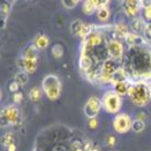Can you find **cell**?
<instances>
[{"label":"cell","mask_w":151,"mask_h":151,"mask_svg":"<svg viewBox=\"0 0 151 151\" xmlns=\"http://www.w3.org/2000/svg\"><path fill=\"white\" fill-rule=\"evenodd\" d=\"M128 96L136 106H145L147 105L151 100L150 87H148L146 83L140 82L136 83L132 87H129Z\"/></svg>","instance_id":"6da1fadb"},{"label":"cell","mask_w":151,"mask_h":151,"mask_svg":"<svg viewBox=\"0 0 151 151\" xmlns=\"http://www.w3.org/2000/svg\"><path fill=\"white\" fill-rule=\"evenodd\" d=\"M43 91L50 101H55L60 96L61 83L59 78L55 75H48L43 79L42 82Z\"/></svg>","instance_id":"7a4b0ae2"},{"label":"cell","mask_w":151,"mask_h":151,"mask_svg":"<svg viewBox=\"0 0 151 151\" xmlns=\"http://www.w3.org/2000/svg\"><path fill=\"white\" fill-rule=\"evenodd\" d=\"M102 106L110 114H116L122 107V99L114 91H109L103 95Z\"/></svg>","instance_id":"3957f363"},{"label":"cell","mask_w":151,"mask_h":151,"mask_svg":"<svg viewBox=\"0 0 151 151\" xmlns=\"http://www.w3.org/2000/svg\"><path fill=\"white\" fill-rule=\"evenodd\" d=\"M132 118L129 117V115L125 113L118 114L115 116L113 121V127L114 130L117 134H126L132 129Z\"/></svg>","instance_id":"277c9868"},{"label":"cell","mask_w":151,"mask_h":151,"mask_svg":"<svg viewBox=\"0 0 151 151\" xmlns=\"http://www.w3.org/2000/svg\"><path fill=\"white\" fill-rule=\"evenodd\" d=\"M101 106H102V101H100V99H98L96 96H91V98H89V100H88L87 102H86L84 107H83L84 115L89 119L95 118L96 115L100 113Z\"/></svg>","instance_id":"5b68a950"},{"label":"cell","mask_w":151,"mask_h":151,"mask_svg":"<svg viewBox=\"0 0 151 151\" xmlns=\"http://www.w3.org/2000/svg\"><path fill=\"white\" fill-rule=\"evenodd\" d=\"M107 52L112 59H121L124 53V46L119 41L113 40L107 43Z\"/></svg>","instance_id":"8992f818"},{"label":"cell","mask_w":151,"mask_h":151,"mask_svg":"<svg viewBox=\"0 0 151 151\" xmlns=\"http://www.w3.org/2000/svg\"><path fill=\"white\" fill-rule=\"evenodd\" d=\"M116 71L115 69V64L113 59H109L103 64L102 67V73H101V79L103 82H112L114 72Z\"/></svg>","instance_id":"52a82bcc"},{"label":"cell","mask_w":151,"mask_h":151,"mask_svg":"<svg viewBox=\"0 0 151 151\" xmlns=\"http://www.w3.org/2000/svg\"><path fill=\"white\" fill-rule=\"evenodd\" d=\"M2 115L10 124H17L19 121V111L17 109V106L14 105L7 106L2 112Z\"/></svg>","instance_id":"ba28073f"},{"label":"cell","mask_w":151,"mask_h":151,"mask_svg":"<svg viewBox=\"0 0 151 151\" xmlns=\"http://www.w3.org/2000/svg\"><path fill=\"white\" fill-rule=\"evenodd\" d=\"M139 1L136 0H128V1H124L123 2V8L125 10V13L128 15V17H134L136 15V13L139 10L140 6Z\"/></svg>","instance_id":"9c48e42d"},{"label":"cell","mask_w":151,"mask_h":151,"mask_svg":"<svg viewBox=\"0 0 151 151\" xmlns=\"http://www.w3.org/2000/svg\"><path fill=\"white\" fill-rule=\"evenodd\" d=\"M23 58L30 60H38V48L34 44L27 46L23 53Z\"/></svg>","instance_id":"30bf717a"},{"label":"cell","mask_w":151,"mask_h":151,"mask_svg":"<svg viewBox=\"0 0 151 151\" xmlns=\"http://www.w3.org/2000/svg\"><path fill=\"white\" fill-rule=\"evenodd\" d=\"M82 11L83 13H86L87 15H90L92 13H94L95 11H98L95 0H87V1H84L82 4Z\"/></svg>","instance_id":"8fae6325"},{"label":"cell","mask_w":151,"mask_h":151,"mask_svg":"<svg viewBox=\"0 0 151 151\" xmlns=\"http://www.w3.org/2000/svg\"><path fill=\"white\" fill-rule=\"evenodd\" d=\"M49 44V38L44 34H38L34 38V45L38 49H44L46 48Z\"/></svg>","instance_id":"7c38bea8"},{"label":"cell","mask_w":151,"mask_h":151,"mask_svg":"<svg viewBox=\"0 0 151 151\" xmlns=\"http://www.w3.org/2000/svg\"><path fill=\"white\" fill-rule=\"evenodd\" d=\"M129 91V86L127 84V82H118L114 84V92L119 96H124V95L128 94Z\"/></svg>","instance_id":"4fadbf2b"},{"label":"cell","mask_w":151,"mask_h":151,"mask_svg":"<svg viewBox=\"0 0 151 151\" xmlns=\"http://www.w3.org/2000/svg\"><path fill=\"white\" fill-rule=\"evenodd\" d=\"M91 65H92V61H91L90 57L87 55V50L83 49L81 58H80V68L82 69L83 71H88L91 68Z\"/></svg>","instance_id":"5bb4252c"},{"label":"cell","mask_w":151,"mask_h":151,"mask_svg":"<svg viewBox=\"0 0 151 151\" xmlns=\"http://www.w3.org/2000/svg\"><path fill=\"white\" fill-rule=\"evenodd\" d=\"M146 24H147V23H145L142 19H140V18H136V19L132 20V31H135V33H136V34H138V33H144Z\"/></svg>","instance_id":"9a60e30c"},{"label":"cell","mask_w":151,"mask_h":151,"mask_svg":"<svg viewBox=\"0 0 151 151\" xmlns=\"http://www.w3.org/2000/svg\"><path fill=\"white\" fill-rule=\"evenodd\" d=\"M127 80V75L123 69H116V71L114 72L113 78H112V82L115 83L118 82H125Z\"/></svg>","instance_id":"2e32d148"},{"label":"cell","mask_w":151,"mask_h":151,"mask_svg":"<svg viewBox=\"0 0 151 151\" xmlns=\"http://www.w3.org/2000/svg\"><path fill=\"white\" fill-rule=\"evenodd\" d=\"M102 43V36L99 35L98 33H92V34L87 38V46H98Z\"/></svg>","instance_id":"e0dca14e"},{"label":"cell","mask_w":151,"mask_h":151,"mask_svg":"<svg viewBox=\"0 0 151 151\" xmlns=\"http://www.w3.org/2000/svg\"><path fill=\"white\" fill-rule=\"evenodd\" d=\"M24 59V58H23ZM38 60H30V59H24V70L27 73H33L37 69Z\"/></svg>","instance_id":"ac0fdd59"},{"label":"cell","mask_w":151,"mask_h":151,"mask_svg":"<svg viewBox=\"0 0 151 151\" xmlns=\"http://www.w3.org/2000/svg\"><path fill=\"white\" fill-rule=\"evenodd\" d=\"M125 40H126L127 44H129V45H138V44L142 43V38L136 33H128L127 36L125 37Z\"/></svg>","instance_id":"d6986e66"},{"label":"cell","mask_w":151,"mask_h":151,"mask_svg":"<svg viewBox=\"0 0 151 151\" xmlns=\"http://www.w3.org/2000/svg\"><path fill=\"white\" fill-rule=\"evenodd\" d=\"M93 29H94V27H93L92 24L83 23L82 27H81V30H80V33L78 35H79L80 37H82V38L89 37V36L92 34V32H93Z\"/></svg>","instance_id":"ffe728a7"},{"label":"cell","mask_w":151,"mask_h":151,"mask_svg":"<svg viewBox=\"0 0 151 151\" xmlns=\"http://www.w3.org/2000/svg\"><path fill=\"white\" fill-rule=\"evenodd\" d=\"M115 33H116L119 37H126L127 36V34H128V27H127V25L126 24H124V23H117L116 25H115Z\"/></svg>","instance_id":"44dd1931"},{"label":"cell","mask_w":151,"mask_h":151,"mask_svg":"<svg viewBox=\"0 0 151 151\" xmlns=\"http://www.w3.org/2000/svg\"><path fill=\"white\" fill-rule=\"evenodd\" d=\"M110 15H111V12L107 7L98 9V11H96V17H98V19L100 20V21H103V22L107 21L109 18H110Z\"/></svg>","instance_id":"7402d4cb"},{"label":"cell","mask_w":151,"mask_h":151,"mask_svg":"<svg viewBox=\"0 0 151 151\" xmlns=\"http://www.w3.org/2000/svg\"><path fill=\"white\" fill-rule=\"evenodd\" d=\"M29 96H30L31 101L37 102L42 96V90L38 87H33L30 90V94H29Z\"/></svg>","instance_id":"603a6c76"},{"label":"cell","mask_w":151,"mask_h":151,"mask_svg":"<svg viewBox=\"0 0 151 151\" xmlns=\"http://www.w3.org/2000/svg\"><path fill=\"white\" fill-rule=\"evenodd\" d=\"M27 80H29V77H27V73L25 71H20L15 76V81L18 82L19 86H25L27 83Z\"/></svg>","instance_id":"cb8c5ba5"},{"label":"cell","mask_w":151,"mask_h":151,"mask_svg":"<svg viewBox=\"0 0 151 151\" xmlns=\"http://www.w3.org/2000/svg\"><path fill=\"white\" fill-rule=\"evenodd\" d=\"M145 127H146V125H145L144 121H139V119H135V121H132V129L135 132H142V130L145 129Z\"/></svg>","instance_id":"d4e9b609"},{"label":"cell","mask_w":151,"mask_h":151,"mask_svg":"<svg viewBox=\"0 0 151 151\" xmlns=\"http://www.w3.org/2000/svg\"><path fill=\"white\" fill-rule=\"evenodd\" d=\"M52 55L55 58H61L64 55V47L60 44H56L52 47Z\"/></svg>","instance_id":"484cf974"},{"label":"cell","mask_w":151,"mask_h":151,"mask_svg":"<svg viewBox=\"0 0 151 151\" xmlns=\"http://www.w3.org/2000/svg\"><path fill=\"white\" fill-rule=\"evenodd\" d=\"M82 25H83V23L81 22L80 20H75V21L71 23V25H70V30H71L72 34H76V35L79 34Z\"/></svg>","instance_id":"4316f807"},{"label":"cell","mask_w":151,"mask_h":151,"mask_svg":"<svg viewBox=\"0 0 151 151\" xmlns=\"http://www.w3.org/2000/svg\"><path fill=\"white\" fill-rule=\"evenodd\" d=\"M2 144H4V146L6 148H8L9 146L14 144V136H13V134L7 132L4 136V138H2Z\"/></svg>","instance_id":"83f0119b"},{"label":"cell","mask_w":151,"mask_h":151,"mask_svg":"<svg viewBox=\"0 0 151 151\" xmlns=\"http://www.w3.org/2000/svg\"><path fill=\"white\" fill-rule=\"evenodd\" d=\"M71 151H86L84 149V142L80 140H76L71 144Z\"/></svg>","instance_id":"f1b7e54d"},{"label":"cell","mask_w":151,"mask_h":151,"mask_svg":"<svg viewBox=\"0 0 151 151\" xmlns=\"http://www.w3.org/2000/svg\"><path fill=\"white\" fill-rule=\"evenodd\" d=\"M79 2H80L79 0H63V1H61V4H64V7L68 8V9L75 8Z\"/></svg>","instance_id":"f546056e"},{"label":"cell","mask_w":151,"mask_h":151,"mask_svg":"<svg viewBox=\"0 0 151 151\" xmlns=\"http://www.w3.org/2000/svg\"><path fill=\"white\" fill-rule=\"evenodd\" d=\"M105 142L110 148H113L115 146V144H116V137L114 136V135H109V136L106 137Z\"/></svg>","instance_id":"4dcf8cb0"},{"label":"cell","mask_w":151,"mask_h":151,"mask_svg":"<svg viewBox=\"0 0 151 151\" xmlns=\"http://www.w3.org/2000/svg\"><path fill=\"white\" fill-rule=\"evenodd\" d=\"M144 34H145V37L147 38L148 41H151V23H147L146 24Z\"/></svg>","instance_id":"1f68e13d"},{"label":"cell","mask_w":151,"mask_h":151,"mask_svg":"<svg viewBox=\"0 0 151 151\" xmlns=\"http://www.w3.org/2000/svg\"><path fill=\"white\" fill-rule=\"evenodd\" d=\"M12 100H13V102H14L15 104H18V103H20L23 100V94L21 93V92H17V93H13Z\"/></svg>","instance_id":"d6a6232c"},{"label":"cell","mask_w":151,"mask_h":151,"mask_svg":"<svg viewBox=\"0 0 151 151\" xmlns=\"http://www.w3.org/2000/svg\"><path fill=\"white\" fill-rule=\"evenodd\" d=\"M19 84H18V82L17 81H13V82L10 83V86H9V90H10V92H14V93H17L18 92V90H19Z\"/></svg>","instance_id":"836d02e7"},{"label":"cell","mask_w":151,"mask_h":151,"mask_svg":"<svg viewBox=\"0 0 151 151\" xmlns=\"http://www.w3.org/2000/svg\"><path fill=\"white\" fill-rule=\"evenodd\" d=\"M109 2H110L109 0H102V1H100V0H95V4H96V8H98V9H101V8L107 7Z\"/></svg>","instance_id":"e575fe53"},{"label":"cell","mask_w":151,"mask_h":151,"mask_svg":"<svg viewBox=\"0 0 151 151\" xmlns=\"http://www.w3.org/2000/svg\"><path fill=\"white\" fill-rule=\"evenodd\" d=\"M98 125H99V122H98V119H96V117L89 119V127H90L91 129H95L98 127Z\"/></svg>","instance_id":"d590c367"},{"label":"cell","mask_w":151,"mask_h":151,"mask_svg":"<svg viewBox=\"0 0 151 151\" xmlns=\"http://www.w3.org/2000/svg\"><path fill=\"white\" fill-rule=\"evenodd\" d=\"M145 15H146V18H147L148 20L151 21V4H147V6L145 7Z\"/></svg>","instance_id":"8d00e7d4"},{"label":"cell","mask_w":151,"mask_h":151,"mask_svg":"<svg viewBox=\"0 0 151 151\" xmlns=\"http://www.w3.org/2000/svg\"><path fill=\"white\" fill-rule=\"evenodd\" d=\"M8 12H9V6H8V4H2V6H1V13H2V15L7 17Z\"/></svg>","instance_id":"74e56055"},{"label":"cell","mask_w":151,"mask_h":151,"mask_svg":"<svg viewBox=\"0 0 151 151\" xmlns=\"http://www.w3.org/2000/svg\"><path fill=\"white\" fill-rule=\"evenodd\" d=\"M145 118H146V114H145L144 112H140V113L137 114L136 119H139V121H144Z\"/></svg>","instance_id":"f35d334b"},{"label":"cell","mask_w":151,"mask_h":151,"mask_svg":"<svg viewBox=\"0 0 151 151\" xmlns=\"http://www.w3.org/2000/svg\"><path fill=\"white\" fill-rule=\"evenodd\" d=\"M17 150V147H15V144L11 145V146H9V147L7 148V151H15Z\"/></svg>","instance_id":"ab89813d"},{"label":"cell","mask_w":151,"mask_h":151,"mask_svg":"<svg viewBox=\"0 0 151 151\" xmlns=\"http://www.w3.org/2000/svg\"><path fill=\"white\" fill-rule=\"evenodd\" d=\"M90 151H101V148L99 147V146H93V148Z\"/></svg>","instance_id":"60d3db41"},{"label":"cell","mask_w":151,"mask_h":151,"mask_svg":"<svg viewBox=\"0 0 151 151\" xmlns=\"http://www.w3.org/2000/svg\"><path fill=\"white\" fill-rule=\"evenodd\" d=\"M150 93H151V86H150Z\"/></svg>","instance_id":"b9f144b4"},{"label":"cell","mask_w":151,"mask_h":151,"mask_svg":"<svg viewBox=\"0 0 151 151\" xmlns=\"http://www.w3.org/2000/svg\"><path fill=\"white\" fill-rule=\"evenodd\" d=\"M35 151H40V150H35Z\"/></svg>","instance_id":"7bdbcfd3"}]
</instances>
